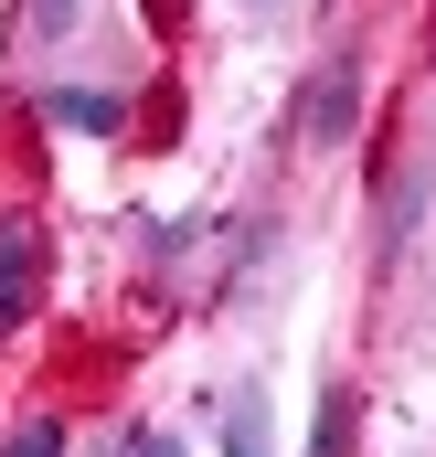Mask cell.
I'll use <instances>...</instances> for the list:
<instances>
[{"instance_id":"cell-7","label":"cell","mask_w":436,"mask_h":457,"mask_svg":"<svg viewBox=\"0 0 436 457\" xmlns=\"http://www.w3.org/2000/svg\"><path fill=\"white\" fill-rule=\"evenodd\" d=\"M117 457H192V447H181V436H160V426H138V436H128Z\"/></svg>"},{"instance_id":"cell-1","label":"cell","mask_w":436,"mask_h":457,"mask_svg":"<svg viewBox=\"0 0 436 457\" xmlns=\"http://www.w3.org/2000/svg\"><path fill=\"white\" fill-rule=\"evenodd\" d=\"M43 298V224L32 213H0V330H21Z\"/></svg>"},{"instance_id":"cell-2","label":"cell","mask_w":436,"mask_h":457,"mask_svg":"<svg viewBox=\"0 0 436 457\" xmlns=\"http://www.w3.org/2000/svg\"><path fill=\"white\" fill-rule=\"evenodd\" d=\"M43 117L75 128V138H117V128H128V96H117V86H43Z\"/></svg>"},{"instance_id":"cell-5","label":"cell","mask_w":436,"mask_h":457,"mask_svg":"<svg viewBox=\"0 0 436 457\" xmlns=\"http://www.w3.org/2000/svg\"><path fill=\"white\" fill-rule=\"evenodd\" d=\"M0 457H64V415H21Z\"/></svg>"},{"instance_id":"cell-6","label":"cell","mask_w":436,"mask_h":457,"mask_svg":"<svg viewBox=\"0 0 436 457\" xmlns=\"http://www.w3.org/2000/svg\"><path fill=\"white\" fill-rule=\"evenodd\" d=\"M340 415H351V404H340V383H330V404H320V436H309V457H340Z\"/></svg>"},{"instance_id":"cell-4","label":"cell","mask_w":436,"mask_h":457,"mask_svg":"<svg viewBox=\"0 0 436 457\" xmlns=\"http://www.w3.org/2000/svg\"><path fill=\"white\" fill-rule=\"evenodd\" d=\"M266 394H234V426H223V457H266Z\"/></svg>"},{"instance_id":"cell-8","label":"cell","mask_w":436,"mask_h":457,"mask_svg":"<svg viewBox=\"0 0 436 457\" xmlns=\"http://www.w3.org/2000/svg\"><path fill=\"white\" fill-rule=\"evenodd\" d=\"M32 11H43V21H64V11H75V0H32Z\"/></svg>"},{"instance_id":"cell-3","label":"cell","mask_w":436,"mask_h":457,"mask_svg":"<svg viewBox=\"0 0 436 457\" xmlns=\"http://www.w3.org/2000/svg\"><path fill=\"white\" fill-rule=\"evenodd\" d=\"M351 128H362V64H330L320 86H309V138H320V149H340Z\"/></svg>"}]
</instances>
